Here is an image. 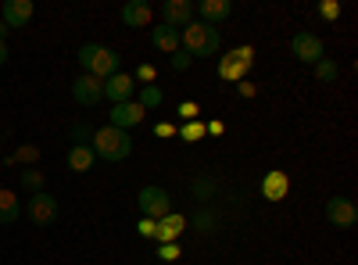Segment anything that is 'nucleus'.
I'll use <instances>...</instances> for the list:
<instances>
[{"mask_svg": "<svg viewBox=\"0 0 358 265\" xmlns=\"http://www.w3.org/2000/svg\"><path fill=\"white\" fill-rule=\"evenodd\" d=\"M197 15H201L204 25H219V22H226L233 15V4H229V0H201Z\"/></svg>", "mask_w": 358, "mask_h": 265, "instance_id": "obj_17", "label": "nucleus"}, {"mask_svg": "<svg viewBox=\"0 0 358 265\" xmlns=\"http://www.w3.org/2000/svg\"><path fill=\"white\" fill-rule=\"evenodd\" d=\"M8 62V47H4V40H0V65Z\"/></svg>", "mask_w": 358, "mask_h": 265, "instance_id": "obj_38", "label": "nucleus"}, {"mask_svg": "<svg viewBox=\"0 0 358 265\" xmlns=\"http://www.w3.org/2000/svg\"><path fill=\"white\" fill-rule=\"evenodd\" d=\"M215 190H219V183L212 180V176H197V180L190 183V194H194V201H212L215 197Z\"/></svg>", "mask_w": 358, "mask_h": 265, "instance_id": "obj_23", "label": "nucleus"}, {"mask_svg": "<svg viewBox=\"0 0 358 265\" xmlns=\"http://www.w3.org/2000/svg\"><path fill=\"white\" fill-rule=\"evenodd\" d=\"M8 33H11V29H8V25H4V22H0V40H4V36H8Z\"/></svg>", "mask_w": 358, "mask_h": 265, "instance_id": "obj_39", "label": "nucleus"}, {"mask_svg": "<svg viewBox=\"0 0 358 265\" xmlns=\"http://www.w3.org/2000/svg\"><path fill=\"white\" fill-rule=\"evenodd\" d=\"M72 97H76V104H83V108L101 104V101H104V79L79 72V76H76V83H72Z\"/></svg>", "mask_w": 358, "mask_h": 265, "instance_id": "obj_6", "label": "nucleus"}, {"mask_svg": "<svg viewBox=\"0 0 358 265\" xmlns=\"http://www.w3.org/2000/svg\"><path fill=\"white\" fill-rule=\"evenodd\" d=\"M179 47L190 57H212L222 50V33L215 25H204V22H190L187 29H179Z\"/></svg>", "mask_w": 358, "mask_h": 265, "instance_id": "obj_1", "label": "nucleus"}, {"mask_svg": "<svg viewBox=\"0 0 358 265\" xmlns=\"http://www.w3.org/2000/svg\"><path fill=\"white\" fill-rule=\"evenodd\" d=\"M312 69H315V79H319V83H337V76H341L337 62H330V57H319Z\"/></svg>", "mask_w": 358, "mask_h": 265, "instance_id": "obj_25", "label": "nucleus"}, {"mask_svg": "<svg viewBox=\"0 0 358 265\" xmlns=\"http://www.w3.org/2000/svg\"><path fill=\"white\" fill-rule=\"evenodd\" d=\"M79 65L86 76H97V79H111L122 65V57H118L111 47H101V43H83L79 47Z\"/></svg>", "mask_w": 358, "mask_h": 265, "instance_id": "obj_3", "label": "nucleus"}, {"mask_svg": "<svg viewBox=\"0 0 358 265\" xmlns=\"http://www.w3.org/2000/svg\"><path fill=\"white\" fill-rule=\"evenodd\" d=\"M194 22V4L190 0H165V8H162V25H169V29H187Z\"/></svg>", "mask_w": 358, "mask_h": 265, "instance_id": "obj_10", "label": "nucleus"}, {"mask_svg": "<svg viewBox=\"0 0 358 265\" xmlns=\"http://www.w3.org/2000/svg\"><path fill=\"white\" fill-rule=\"evenodd\" d=\"M236 94H241V97H258V86L251 79H244V83H236Z\"/></svg>", "mask_w": 358, "mask_h": 265, "instance_id": "obj_35", "label": "nucleus"}, {"mask_svg": "<svg viewBox=\"0 0 358 265\" xmlns=\"http://www.w3.org/2000/svg\"><path fill=\"white\" fill-rule=\"evenodd\" d=\"M190 62H194V57H190V54H183V50H176V54H172V69H176V72H187V69H190Z\"/></svg>", "mask_w": 358, "mask_h": 265, "instance_id": "obj_30", "label": "nucleus"}, {"mask_svg": "<svg viewBox=\"0 0 358 265\" xmlns=\"http://www.w3.org/2000/svg\"><path fill=\"white\" fill-rule=\"evenodd\" d=\"M179 136L190 140V143H194V140H201V136H204V122H187L183 129H179Z\"/></svg>", "mask_w": 358, "mask_h": 265, "instance_id": "obj_29", "label": "nucleus"}, {"mask_svg": "<svg viewBox=\"0 0 358 265\" xmlns=\"http://www.w3.org/2000/svg\"><path fill=\"white\" fill-rule=\"evenodd\" d=\"M22 187H25V190H33V194H40V190H43V172H36V169L22 172Z\"/></svg>", "mask_w": 358, "mask_h": 265, "instance_id": "obj_26", "label": "nucleus"}, {"mask_svg": "<svg viewBox=\"0 0 358 265\" xmlns=\"http://www.w3.org/2000/svg\"><path fill=\"white\" fill-rule=\"evenodd\" d=\"M136 233L151 241V237H155V219H140V222H136Z\"/></svg>", "mask_w": 358, "mask_h": 265, "instance_id": "obj_34", "label": "nucleus"}, {"mask_svg": "<svg viewBox=\"0 0 358 265\" xmlns=\"http://www.w3.org/2000/svg\"><path fill=\"white\" fill-rule=\"evenodd\" d=\"M8 162H11V165H36V162H40V147H36V143H22Z\"/></svg>", "mask_w": 358, "mask_h": 265, "instance_id": "obj_24", "label": "nucleus"}, {"mask_svg": "<svg viewBox=\"0 0 358 265\" xmlns=\"http://www.w3.org/2000/svg\"><path fill=\"white\" fill-rule=\"evenodd\" d=\"M255 69V47H233L222 54V62H219V79L222 83H244L248 72Z\"/></svg>", "mask_w": 358, "mask_h": 265, "instance_id": "obj_4", "label": "nucleus"}, {"mask_svg": "<svg viewBox=\"0 0 358 265\" xmlns=\"http://www.w3.org/2000/svg\"><path fill=\"white\" fill-rule=\"evenodd\" d=\"M133 94H136V79L133 76L115 72L111 79H104V97L111 104H126V101H133Z\"/></svg>", "mask_w": 358, "mask_h": 265, "instance_id": "obj_11", "label": "nucleus"}, {"mask_svg": "<svg viewBox=\"0 0 358 265\" xmlns=\"http://www.w3.org/2000/svg\"><path fill=\"white\" fill-rule=\"evenodd\" d=\"M0 11H4V18H0V22H4L8 29H22L29 18H33L36 8H33V0H8Z\"/></svg>", "mask_w": 358, "mask_h": 265, "instance_id": "obj_15", "label": "nucleus"}, {"mask_svg": "<svg viewBox=\"0 0 358 265\" xmlns=\"http://www.w3.org/2000/svg\"><path fill=\"white\" fill-rule=\"evenodd\" d=\"M133 136L126 129H115V126H101L94 129V140H90V151L94 158H104V162H126L133 155Z\"/></svg>", "mask_w": 358, "mask_h": 265, "instance_id": "obj_2", "label": "nucleus"}, {"mask_svg": "<svg viewBox=\"0 0 358 265\" xmlns=\"http://www.w3.org/2000/svg\"><path fill=\"white\" fill-rule=\"evenodd\" d=\"M155 76H158V72H155V65H140V69H136V79H140L143 86H151V83H155Z\"/></svg>", "mask_w": 358, "mask_h": 265, "instance_id": "obj_33", "label": "nucleus"}, {"mask_svg": "<svg viewBox=\"0 0 358 265\" xmlns=\"http://www.w3.org/2000/svg\"><path fill=\"white\" fill-rule=\"evenodd\" d=\"M151 43L158 50H165V54H176L179 50V33L169 29V25H158V29H151Z\"/></svg>", "mask_w": 358, "mask_h": 265, "instance_id": "obj_20", "label": "nucleus"}, {"mask_svg": "<svg viewBox=\"0 0 358 265\" xmlns=\"http://www.w3.org/2000/svg\"><path fill=\"white\" fill-rule=\"evenodd\" d=\"M136 104L143 108V111H155V108H162L165 104V90L162 86H140V94H136Z\"/></svg>", "mask_w": 358, "mask_h": 265, "instance_id": "obj_21", "label": "nucleus"}, {"mask_svg": "<svg viewBox=\"0 0 358 265\" xmlns=\"http://www.w3.org/2000/svg\"><path fill=\"white\" fill-rule=\"evenodd\" d=\"M143 108L136 104V101H126V104H111V115H108V126H115V129H133V126H140L143 122Z\"/></svg>", "mask_w": 358, "mask_h": 265, "instance_id": "obj_9", "label": "nucleus"}, {"mask_svg": "<svg viewBox=\"0 0 358 265\" xmlns=\"http://www.w3.org/2000/svg\"><path fill=\"white\" fill-rule=\"evenodd\" d=\"M222 226V219H219V212L215 208H208V204H204V208L201 212H194V229L201 233V237H212V233Z\"/></svg>", "mask_w": 358, "mask_h": 265, "instance_id": "obj_19", "label": "nucleus"}, {"mask_svg": "<svg viewBox=\"0 0 358 265\" xmlns=\"http://www.w3.org/2000/svg\"><path fill=\"white\" fill-rule=\"evenodd\" d=\"M176 133H179V129H176L172 122H158V126H155V136H162V140H169V136H176Z\"/></svg>", "mask_w": 358, "mask_h": 265, "instance_id": "obj_36", "label": "nucleus"}, {"mask_svg": "<svg viewBox=\"0 0 358 265\" xmlns=\"http://www.w3.org/2000/svg\"><path fill=\"white\" fill-rule=\"evenodd\" d=\"M326 219H330L337 229H351V226L358 222L355 201H348V197H330V201H326Z\"/></svg>", "mask_w": 358, "mask_h": 265, "instance_id": "obj_8", "label": "nucleus"}, {"mask_svg": "<svg viewBox=\"0 0 358 265\" xmlns=\"http://www.w3.org/2000/svg\"><path fill=\"white\" fill-rule=\"evenodd\" d=\"M290 194V176L273 169V172H265V180H262V197L265 201H283Z\"/></svg>", "mask_w": 358, "mask_h": 265, "instance_id": "obj_14", "label": "nucleus"}, {"mask_svg": "<svg viewBox=\"0 0 358 265\" xmlns=\"http://www.w3.org/2000/svg\"><path fill=\"white\" fill-rule=\"evenodd\" d=\"M0 8H4V4H0Z\"/></svg>", "mask_w": 358, "mask_h": 265, "instance_id": "obj_40", "label": "nucleus"}, {"mask_svg": "<svg viewBox=\"0 0 358 265\" xmlns=\"http://www.w3.org/2000/svg\"><path fill=\"white\" fill-rule=\"evenodd\" d=\"M151 18H155V8L147 4V0H129V4L122 8V22L129 29H147V25H151Z\"/></svg>", "mask_w": 358, "mask_h": 265, "instance_id": "obj_16", "label": "nucleus"}, {"mask_svg": "<svg viewBox=\"0 0 358 265\" xmlns=\"http://www.w3.org/2000/svg\"><path fill=\"white\" fill-rule=\"evenodd\" d=\"M94 151H90V147H72V151H69V169L72 172H90V169H94Z\"/></svg>", "mask_w": 358, "mask_h": 265, "instance_id": "obj_22", "label": "nucleus"}, {"mask_svg": "<svg viewBox=\"0 0 358 265\" xmlns=\"http://www.w3.org/2000/svg\"><path fill=\"white\" fill-rule=\"evenodd\" d=\"M136 208L143 212V219H165L169 212H172V197H169V190H162V187H143L140 194H136Z\"/></svg>", "mask_w": 358, "mask_h": 265, "instance_id": "obj_5", "label": "nucleus"}, {"mask_svg": "<svg viewBox=\"0 0 358 265\" xmlns=\"http://www.w3.org/2000/svg\"><path fill=\"white\" fill-rule=\"evenodd\" d=\"M18 215H22V201H18V194L0 187V222L11 226V222H18Z\"/></svg>", "mask_w": 358, "mask_h": 265, "instance_id": "obj_18", "label": "nucleus"}, {"mask_svg": "<svg viewBox=\"0 0 358 265\" xmlns=\"http://www.w3.org/2000/svg\"><path fill=\"white\" fill-rule=\"evenodd\" d=\"M190 226V219L183 215V212H169L165 219H158L155 222V237L162 241V244H176L179 237H183V229Z\"/></svg>", "mask_w": 358, "mask_h": 265, "instance_id": "obj_12", "label": "nucleus"}, {"mask_svg": "<svg viewBox=\"0 0 358 265\" xmlns=\"http://www.w3.org/2000/svg\"><path fill=\"white\" fill-rule=\"evenodd\" d=\"M25 215L29 219H33L36 226H50L54 219H57V201L50 197V194H33V197H29V204H25Z\"/></svg>", "mask_w": 358, "mask_h": 265, "instance_id": "obj_7", "label": "nucleus"}, {"mask_svg": "<svg viewBox=\"0 0 358 265\" xmlns=\"http://www.w3.org/2000/svg\"><path fill=\"white\" fill-rule=\"evenodd\" d=\"M179 115H183L187 122H197V115H201V108H197L194 101H183V104H179Z\"/></svg>", "mask_w": 358, "mask_h": 265, "instance_id": "obj_31", "label": "nucleus"}, {"mask_svg": "<svg viewBox=\"0 0 358 265\" xmlns=\"http://www.w3.org/2000/svg\"><path fill=\"white\" fill-rule=\"evenodd\" d=\"M204 133H212V136H222V133H226V126H222V122H208V126H204Z\"/></svg>", "mask_w": 358, "mask_h": 265, "instance_id": "obj_37", "label": "nucleus"}, {"mask_svg": "<svg viewBox=\"0 0 358 265\" xmlns=\"http://www.w3.org/2000/svg\"><path fill=\"white\" fill-rule=\"evenodd\" d=\"M158 258L162 262H179V244H162L158 248Z\"/></svg>", "mask_w": 358, "mask_h": 265, "instance_id": "obj_32", "label": "nucleus"}, {"mask_svg": "<svg viewBox=\"0 0 358 265\" xmlns=\"http://www.w3.org/2000/svg\"><path fill=\"white\" fill-rule=\"evenodd\" d=\"M290 54L297 57V62H305V65H315L319 57H322V40L312 36V33H297L290 40Z\"/></svg>", "mask_w": 358, "mask_h": 265, "instance_id": "obj_13", "label": "nucleus"}, {"mask_svg": "<svg viewBox=\"0 0 358 265\" xmlns=\"http://www.w3.org/2000/svg\"><path fill=\"white\" fill-rule=\"evenodd\" d=\"M72 140H76V147H86L90 140H94V129H90L86 122H76L72 126Z\"/></svg>", "mask_w": 358, "mask_h": 265, "instance_id": "obj_27", "label": "nucleus"}, {"mask_svg": "<svg viewBox=\"0 0 358 265\" xmlns=\"http://www.w3.org/2000/svg\"><path fill=\"white\" fill-rule=\"evenodd\" d=\"M319 15H322L326 22H337V18H341V4H337V0H322V4H319Z\"/></svg>", "mask_w": 358, "mask_h": 265, "instance_id": "obj_28", "label": "nucleus"}]
</instances>
